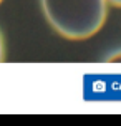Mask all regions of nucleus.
Wrapping results in <instances>:
<instances>
[{"instance_id":"1","label":"nucleus","mask_w":121,"mask_h":126,"mask_svg":"<svg viewBox=\"0 0 121 126\" xmlns=\"http://www.w3.org/2000/svg\"><path fill=\"white\" fill-rule=\"evenodd\" d=\"M46 22L68 40H86L96 35L108 13L106 0H42Z\"/></svg>"},{"instance_id":"2","label":"nucleus","mask_w":121,"mask_h":126,"mask_svg":"<svg viewBox=\"0 0 121 126\" xmlns=\"http://www.w3.org/2000/svg\"><path fill=\"white\" fill-rule=\"evenodd\" d=\"M5 60V47H3V38H2V33H0V62Z\"/></svg>"},{"instance_id":"3","label":"nucleus","mask_w":121,"mask_h":126,"mask_svg":"<svg viewBox=\"0 0 121 126\" xmlns=\"http://www.w3.org/2000/svg\"><path fill=\"white\" fill-rule=\"evenodd\" d=\"M108 60H109V62H121V51H118V53H115V55H111Z\"/></svg>"},{"instance_id":"4","label":"nucleus","mask_w":121,"mask_h":126,"mask_svg":"<svg viewBox=\"0 0 121 126\" xmlns=\"http://www.w3.org/2000/svg\"><path fill=\"white\" fill-rule=\"evenodd\" d=\"M109 5H115V7H120L121 8V0H106Z\"/></svg>"},{"instance_id":"5","label":"nucleus","mask_w":121,"mask_h":126,"mask_svg":"<svg viewBox=\"0 0 121 126\" xmlns=\"http://www.w3.org/2000/svg\"><path fill=\"white\" fill-rule=\"evenodd\" d=\"M0 3H2V0H0Z\"/></svg>"}]
</instances>
